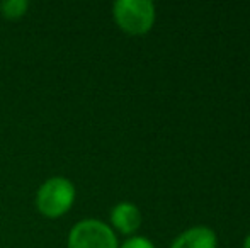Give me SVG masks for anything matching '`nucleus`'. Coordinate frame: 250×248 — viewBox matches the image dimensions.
<instances>
[{"instance_id": "nucleus-4", "label": "nucleus", "mask_w": 250, "mask_h": 248, "mask_svg": "<svg viewBox=\"0 0 250 248\" xmlns=\"http://www.w3.org/2000/svg\"><path fill=\"white\" fill-rule=\"evenodd\" d=\"M111 223L123 235H133L142 226V212L133 202H119L111 211Z\"/></svg>"}, {"instance_id": "nucleus-6", "label": "nucleus", "mask_w": 250, "mask_h": 248, "mask_svg": "<svg viewBox=\"0 0 250 248\" xmlns=\"http://www.w3.org/2000/svg\"><path fill=\"white\" fill-rule=\"evenodd\" d=\"M29 3L26 0H5V2L0 3V10H2L3 17L10 20L21 19V17L26 14Z\"/></svg>"}, {"instance_id": "nucleus-2", "label": "nucleus", "mask_w": 250, "mask_h": 248, "mask_svg": "<svg viewBox=\"0 0 250 248\" xmlns=\"http://www.w3.org/2000/svg\"><path fill=\"white\" fill-rule=\"evenodd\" d=\"M112 17L123 33L142 36L153 27L155 5L150 0H118L112 5Z\"/></svg>"}, {"instance_id": "nucleus-8", "label": "nucleus", "mask_w": 250, "mask_h": 248, "mask_svg": "<svg viewBox=\"0 0 250 248\" xmlns=\"http://www.w3.org/2000/svg\"><path fill=\"white\" fill-rule=\"evenodd\" d=\"M244 248H250V235L245 238V242H244Z\"/></svg>"}, {"instance_id": "nucleus-5", "label": "nucleus", "mask_w": 250, "mask_h": 248, "mask_svg": "<svg viewBox=\"0 0 250 248\" xmlns=\"http://www.w3.org/2000/svg\"><path fill=\"white\" fill-rule=\"evenodd\" d=\"M216 233L208 226H194L181 233L170 248H216Z\"/></svg>"}, {"instance_id": "nucleus-1", "label": "nucleus", "mask_w": 250, "mask_h": 248, "mask_svg": "<svg viewBox=\"0 0 250 248\" xmlns=\"http://www.w3.org/2000/svg\"><path fill=\"white\" fill-rule=\"evenodd\" d=\"M75 186L65 177H50L36 192V208L44 218L56 219L72 209L75 202Z\"/></svg>"}, {"instance_id": "nucleus-3", "label": "nucleus", "mask_w": 250, "mask_h": 248, "mask_svg": "<svg viewBox=\"0 0 250 248\" xmlns=\"http://www.w3.org/2000/svg\"><path fill=\"white\" fill-rule=\"evenodd\" d=\"M68 248H118L111 226L99 219H82L68 233Z\"/></svg>"}, {"instance_id": "nucleus-7", "label": "nucleus", "mask_w": 250, "mask_h": 248, "mask_svg": "<svg viewBox=\"0 0 250 248\" xmlns=\"http://www.w3.org/2000/svg\"><path fill=\"white\" fill-rule=\"evenodd\" d=\"M119 248H155L153 243L145 236H131L129 240H126Z\"/></svg>"}]
</instances>
